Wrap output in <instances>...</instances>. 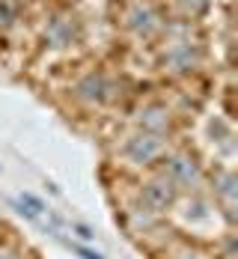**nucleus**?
Wrapping results in <instances>:
<instances>
[{"label": "nucleus", "instance_id": "1", "mask_svg": "<svg viewBox=\"0 0 238 259\" xmlns=\"http://www.w3.org/2000/svg\"><path fill=\"white\" fill-rule=\"evenodd\" d=\"M72 250H75L78 256H83V259H105L99 250H89V247H80V244H72Z\"/></svg>", "mask_w": 238, "mask_h": 259}, {"label": "nucleus", "instance_id": "2", "mask_svg": "<svg viewBox=\"0 0 238 259\" xmlns=\"http://www.w3.org/2000/svg\"><path fill=\"white\" fill-rule=\"evenodd\" d=\"M75 230L80 233V238H83V241H89V238H92V230H89V227H83V224H78Z\"/></svg>", "mask_w": 238, "mask_h": 259}]
</instances>
